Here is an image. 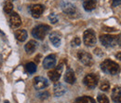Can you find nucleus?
Wrapping results in <instances>:
<instances>
[{
	"mask_svg": "<svg viewBox=\"0 0 121 103\" xmlns=\"http://www.w3.org/2000/svg\"><path fill=\"white\" fill-rule=\"evenodd\" d=\"M101 69L104 73L110 74V75H117L120 72L119 65L110 59H106L101 64Z\"/></svg>",
	"mask_w": 121,
	"mask_h": 103,
	"instance_id": "f257e3e1",
	"label": "nucleus"
},
{
	"mask_svg": "<svg viewBox=\"0 0 121 103\" xmlns=\"http://www.w3.org/2000/svg\"><path fill=\"white\" fill-rule=\"evenodd\" d=\"M49 30L50 26L47 25H39L32 30V36L38 40H43L48 35V33L49 32Z\"/></svg>",
	"mask_w": 121,
	"mask_h": 103,
	"instance_id": "f03ea898",
	"label": "nucleus"
},
{
	"mask_svg": "<svg viewBox=\"0 0 121 103\" xmlns=\"http://www.w3.org/2000/svg\"><path fill=\"white\" fill-rule=\"evenodd\" d=\"M83 40L86 46H89V47L94 46L97 42L95 32L92 29H87L83 34Z\"/></svg>",
	"mask_w": 121,
	"mask_h": 103,
	"instance_id": "7ed1b4c3",
	"label": "nucleus"
},
{
	"mask_svg": "<svg viewBox=\"0 0 121 103\" xmlns=\"http://www.w3.org/2000/svg\"><path fill=\"white\" fill-rule=\"evenodd\" d=\"M98 82H99V76L97 74L94 73H90L88 74V75H86L84 80H83L84 84L88 88L91 89L95 88L97 86V84H98Z\"/></svg>",
	"mask_w": 121,
	"mask_h": 103,
	"instance_id": "20e7f679",
	"label": "nucleus"
},
{
	"mask_svg": "<svg viewBox=\"0 0 121 103\" xmlns=\"http://www.w3.org/2000/svg\"><path fill=\"white\" fill-rule=\"evenodd\" d=\"M100 41L104 47H114L117 44V37L112 35H103L100 37Z\"/></svg>",
	"mask_w": 121,
	"mask_h": 103,
	"instance_id": "39448f33",
	"label": "nucleus"
},
{
	"mask_svg": "<svg viewBox=\"0 0 121 103\" xmlns=\"http://www.w3.org/2000/svg\"><path fill=\"white\" fill-rule=\"evenodd\" d=\"M77 57L79 59V61L84 64L85 66H91L93 64V59H92V56H91V54L89 53H86L84 51H80L78 52L77 54Z\"/></svg>",
	"mask_w": 121,
	"mask_h": 103,
	"instance_id": "423d86ee",
	"label": "nucleus"
},
{
	"mask_svg": "<svg viewBox=\"0 0 121 103\" xmlns=\"http://www.w3.org/2000/svg\"><path fill=\"white\" fill-rule=\"evenodd\" d=\"M48 86V81L42 77V76H37L34 79V87L36 90H41Z\"/></svg>",
	"mask_w": 121,
	"mask_h": 103,
	"instance_id": "0eeeda50",
	"label": "nucleus"
},
{
	"mask_svg": "<svg viewBox=\"0 0 121 103\" xmlns=\"http://www.w3.org/2000/svg\"><path fill=\"white\" fill-rule=\"evenodd\" d=\"M61 72H62V64L58 66L55 69H52V70L48 71V76L49 80H51L52 82H58L60 80Z\"/></svg>",
	"mask_w": 121,
	"mask_h": 103,
	"instance_id": "6e6552de",
	"label": "nucleus"
},
{
	"mask_svg": "<svg viewBox=\"0 0 121 103\" xmlns=\"http://www.w3.org/2000/svg\"><path fill=\"white\" fill-rule=\"evenodd\" d=\"M44 10H45L44 6L40 5V4L33 5L30 7V12L34 18H39L42 15V13L44 12Z\"/></svg>",
	"mask_w": 121,
	"mask_h": 103,
	"instance_id": "1a4fd4ad",
	"label": "nucleus"
},
{
	"mask_svg": "<svg viewBox=\"0 0 121 103\" xmlns=\"http://www.w3.org/2000/svg\"><path fill=\"white\" fill-rule=\"evenodd\" d=\"M61 10L64 13L68 15H74L76 13V6L70 2H63L61 4Z\"/></svg>",
	"mask_w": 121,
	"mask_h": 103,
	"instance_id": "9d476101",
	"label": "nucleus"
},
{
	"mask_svg": "<svg viewBox=\"0 0 121 103\" xmlns=\"http://www.w3.org/2000/svg\"><path fill=\"white\" fill-rule=\"evenodd\" d=\"M49 40L55 47H59L61 41V35L57 31H53L49 34Z\"/></svg>",
	"mask_w": 121,
	"mask_h": 103,
	"instance_id": "9b49d317",
	"label": "nucleus"
},
{
	"mask_svg": "<svg viewBox=\"0 0 121 103\" xmlns=\"http://www.w3.org/2000/svg\"><path fill=\"white\" fill-rule=\"evenodd\" d=\"M56 65V56L54 54H49L45 57L43 61V67L44 69H51Z\"/></svg>",
	"mask_w": 121,
	"mask_h": 103,
	"instance_id": "f8f14e48",
	"label": "nucleus"
},
{
	"mask_svg": "<svg viewBox=\"0 0 121 103\" xmlns=\"http://www.w3.org/2000/svg\"><path fill=\"white\" fill-rule=\"evenodd\" d=\"M9 22H10V25H11L14 28L19 27V26L22 25V19H21V17L19 16V14H17L16 12H11V13H10Z\"/></svg>",
	"mask_w": 121,
	"mask_h": 103,
	"instance_id": "ddd939ff",
	"label": "nucleus"
},
{
	"mask_svg": "<svg viewBox=\"0 0 121 103\" xmlns=\"http://www.w3.org/2000/svg\"><path fill=\"white\" fill-rule=\"evenodd\" d=\"M76 75H75V72L73 69H68L66 70V72L64 74V81L67 83H70V84H73L76 83Z\"/></svg>",
	"mask_w": 121,
	"mask_h": 103,
	"instance_id": "4468645a",
	"label": "nucleus"
},
{
	"mask_svg": "<svg viewBox=\"0 0 121 103\" xmlns=\"http://www.w3.org/2000/svg\"><path fill=\"white\" fill-rule=\"evenodd\" d=\"M53 91H54V95H55V97L59 98V97H61L62 95L65 94L66 88H65V86H64L62 83H56L54 84Z\"/></svg>",
	"mask_w": 121,
	"mask_h": 103,
	"instance_id": "2eb2a0df",
	"label": "nucleus"
},
{
	"mask_svg": "<svg viewBox=\"0 0 121 103\" xmlns=\"http://www.w3.org/2000/svg\"><path fill=\"white\" fill-rule=\"evenodd\" d=\"M112 99L115 103H121V86H116L113 89Z\"/></svg>",
	"mask_w": 121,
	"mask_h": 103,
	"instance_id": "dca6fc26",
	"label": "nucleus"
},
{
	"mask_svg": "<svg viewBox=\"0 0 121 103\" xmlns=\"http://www.w3.org/2000/svg\"><path fill=\"white\" fill-rule=\"evenodd\" d=\"M97 6V0H85L83 2V8L86 11L93 10Z\"/></svg>",
	"mask_w": 121,
	"mask_h": 103,
	"instance_id": "f3484780",
	"label": "nucleus"
},
{
	"mask_svg": "<svg viewBox=\"0 0 121 103\" xmlns=\"http://www.w3.org/2000/svg\"><path fill=\"white\" fill-rule=\"evenodd\" d=\"M36 48H37V43H36V41H35V40H30V41H28L25 46H24V50H25V52L27 53V54H33L35 50H36Z\"/></svg>",
	"mask_w": 121,
	"mask_h": 103,
	"instance_id": "a211bd4d",
	"label": "nucleus"
},
{
	"mask_svg": "<svg viewBox=\"0 0 121 103\" xmlns=\"http://www.w3.org/2000/svg\"><path fill=\"white\" fill-rule=\"evenodd\" d=\"M15 37L19 41L23 42V41H25V40H26V39H27L28 35H27L26 30L20 29V30H17V31L15 32Z\"/></svg>",
	"mask_w": 121,
	"mask_h": 103,
	"instance_id": "6ab92c4d",
	"label": "nucleus"
},
{
	"mask_svg": "<svg viewBox=\"0 0 121 103\" xmlns=\"http://www.w3.org/2000/svg\"><path fill=\"white\" fill-rule=\"evenodd\" d=\"M75 103H95V100L89 96H83L77 98L75 100Z\"/></svg>",
	"mask_w": 121,
	"mask_h": 103,
	"instance_id": "aec40b11",
	"label": "nucleus"
},
{
	"mask_svg": "<svg viewBox=\"0 0 121 103\" xmlns=\"http://www.w3.org/2000/svg\"><path fill=\"white\" fill-rule=\"evenodd\" d=\"M25 70L29 74H33L36 71V65L34 62H29L25 65Z\"/></svg>",
	"mask_w": 121,
	"mask_h": 103,
	"instance_id": "412c9836",
	"label": "nucleus"
},
{
	"mask_svg": "<svg viewBox=\"0 0 121 103\" xmlns=\"http://www.w3.org/2000/svg\"><path fill=\"white\" fill-rule=\"evenodd\" d=\"M12 10H13V5L12 3L10 2H7L5 7H4V11L7 13V14H10L12 12Z\"/></svg>",
	"mask_w": 121,
	"mask_h": 103,
	"instance_id": "4be33fe9",
	"label": "nucleus"
},
{
	"mask_svg": "<svg viewBox=\"0 0 121 103\" xmlns=\"http://www.w3.org/2000/svg\"><path fill=\"white\" fill-rule=\"evenodd\" d=\"M36 96H37V98H38L39 99H41V100H45V99H47V98H49V93H48V91H43V92L38 93Z\"/></svg>",
	"mask_w": 121,
	"mask_h": 103,
	"instance_id": "5701e85b",
	"label": "nucleus"
},
{
	"mask_svg": "<svg viewBox=\"0 0 121 103\" xmlns=\"http://www.w3.org/2000/svg\"><path fill=\"white\" fill-rule=\"evenodd\" d=\"M97 100H98L99 103H109L108 98L106 97L105 95H104V94H99L98 98H97Z\"/></svg>",
	"mask_w": 121,
	"mask_h": 103,
	"instance_id": "b1692460",
	"label": "nucleus"
},
{
	"mask_svg": "<svg viewBox=\"0 0 121 103\" xmlns=\"http://www.w3.org/2000/svg\"><path fill=\"white\" fill-rule=\"evenodd\" d=\"M110 88V84H109V83L107 82V81H104V82H102V83H101V85H100V89L102 90V91H108Z\"/></svg>",
	"mask_w": 121,
	"mask_h": 103,
	"instance_id": "393cba45",
	"label": "nucleus"
},
{
	"mask_svg": "<svg viewBox=\"0 0 121 103\" xmlns=\"http://www.w3.org/2000/svg\"><path fill=\"white\" fill-rule=\"evenodd\" d=\"M48 20H49V22L51 23V24H57L58 23V21H59V19H58V16L56 14H54V13H51V14H49L48 16Z\"/></svg>",
	"mask_w": 121,
	"mask_h": 103,
	"instance_id": "a878e982",
	"label": "nucleus"
},
{
	"mask_svg": "<svg viewBox=\"0 0 121 103\" xmlns=\"http://www.w3.org/2000/svg\"><path fill=\"white\" fill-rule=\"evenodd\" d=\"M81 44V39L78 38V37H76L72 41H71V45L73 47H76V46H79Z\"/></svg>",
	"mask_w": 121,
	"mask_h": 103,
	"instance_id": "bb28decb",
	"label": "nucleus"
},
{
	"mask_svg": "<svg viewBox=\"0 0 121 103\" xmlns=\"http://www.w3.org/2000/svg\"><path fill=\"white\" fill-rule=\"evenodd\" d=\"M121 5V0H113V2H112V7H117V6H119Z\"/></svg>",
	"mask_w": 121,
	"mask_h": 103,
	"instance_id": "cd10ccee",
	"label": "nucleus"
},
{
	"mask_svg": "<svg viewBox=\"0 0 121 103\" xmlns=\"http://www.w3.org/2000/svg\"><path fill=\"white\" fill-rule=\"evenodd\" d=\"M99 52H101V50H100V49H95V51H94V53H95L96 54H98V55H100V56L104 54L103 53H99Z\"/></svg>",
	"mask_w": 121,
	"mask_h": 103,
	"instance_id": "c85d7f7f",
	"label": "nucleus"
},
{
	"mask_svg": "<svg viewBox=\"0 0 121 103\" xmlns=\"http://www.w3.org/2000/svg\"><path fill=\"white\" fill-rule=\"evenodd\" d=\"M117 44L121 45V33L119 34V36H117Z\"/></svg>",
	"mask_w": 121,
	"mask_h": 103,
	"instance_id": "c756f323",
	"label": "nucleus"
},
{
	"mask_svg": "<svg viewBox=\"0 0 121 103\" xmlns=\"http://www.w3.org/2000/svg\"><path fill=\"white\" fill-rule=\"evenodd\" d=\"M116 57L118 59V60H120L121 61V52H119L118 54H116Z\"/></svg>",
	"mask_w": 121,
	"mask_h": 103,
	"instance_id": "7c9ffc66",
	"label": "nucleus"
},
{
	"mask_svg": "<svg viewBox=\"0 0 121 103\" xmlns=\"http://www.w3.org/2000/svg\"><path fill=\"white\" fill-rule=\"evenodd\" d=\"M4 103H9V100H5V101H4Z\"/></svg>",
	"mask_w": 121,
	"mask_h": 103,
	"instance_id": "2f4dec72",
	"label": "nucleus"
}]
</instances>
